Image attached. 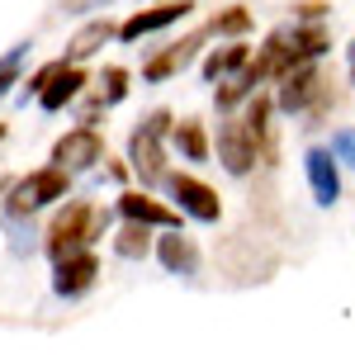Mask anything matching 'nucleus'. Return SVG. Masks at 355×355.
I'll return each instance as SVG.
<instances>
[{"label":"nucleus","instance_id":"nucleus-1","mask_svg":"<svg viewBox=\"0 0 355 355\" xmlns=\"http://www.w3.org/2000/svg\"><path fill=\"white\" fill-rule=\"evenodd\" d=\"M327 48H331V33H327L322 19H289V24L270 28L266 43L251 53V62H246L242 71L214 85V105H218L223 114L242 110L261 85L284 81L289 71H299V67H308V62H322Z\"/></svg>","mask_w":355,"mask_h":355},{"label":"nucleus","instance_id":"nucleus-2","mask_svg":"<svg viewBox=\"0 0 355 355\" xmlns=\"http://www.w3.org/2000/svg\"><path fill=\"white\" fill-rule=\"evenodd\" d=\"M270 114H275V95H251L246 110H232L218 123V162L227 175H251L256 162H266L275 147L270 137Z\"/></svg>","mask_w":355,"mask_h":355},{"label":"nucleus","instance_id":"nucleus-3","mask_svg":"<svg viewBox=\"0 0 355 355\" xmlns=\"http://www.w3.org/2000/svg\"><path fill=\"white\" fill-rule=\"evenodd\" d=\"M105 227H110V209H100L95 199H67L62 209H57V218L48 223V256L62 261V256H71V251H85V246H95L105 237Z\"/></svg>","mask_w":355,"mask_h":355},{"label":"nucleus","instance_id":"nucleus-4","mask_svg":"<svg viewBox=\"0 0 355 355\" xmlns=\"http://www.w3.org/2000/svg\"><path fill=\"white\" fill-rule=\"evenodd\" d=\"M175 128V119L171 110H152L142 123L133 128L128 137V166H133V175L142 180V190H152V185H166V137Z\"/></svg>","mask_w":355,"mask_h":355},{"label":"nucleus","instance_id":"nucleus-5","mask_svg":"<svg viewBox=\"0 0 355 355\" xmlns=\"http://www.w3.org/2000/svg\"><path fill=\"white\" fill-rule=\"evenodd\" d=\"M71 194V171H62V166H43V171H28L24 180L10 190L5 199V209H10V218H28V214H38V209H48L57 199H67Z\"/></svg>","mask_w":355,"mask_h":355},{"label":"nucleus","instance_id":"nucleus-6","mask_svg":"<svg viewBox=\"0 0 355 355\" xmlns=\"http://www.w3.org/2000/svg\"><path fill=\"white\" fill-rule=\"evenodd\" d=\"M322 100H327V76H322L318 62H308V67H299V71H289V76L279 81V90H275V110L289 114V119L313 114Z\"/></svg>","mask_w":355,"mask_h":355},{"label":"nucleus","instance_id":"nucleus-7","mask_svg":"<svg viewBox=\"0 0 355 355\" xmlns=\"http://www.w3.org/2000/svg\"><path fill=\"white\" fill-rule=\"evenodd\" d=\"M166 190L175 199V209L194 223H218L223 218V199L214 185H204L199 175H185V171H171L166 175Z\"/></svg>","mask_w":355,"mask_h":355},{"label":"nucleus","instance_id":"nucleus-8","mask_svg":"<svg viewBox=\"0 0 355 355\" xmlns=\"http://www.w3.org/2000/svg\"><path fill=\"white\" fill-rule=\"evenodd\" d=\"M204 38H209V24L194 28V33H185L180 43H166L157 57H147V62H142V81H152V85L175 81L185 67H194V57L204 53Z\"/></svg>","mask_w":355,"mask_h":355},{"label":"nucleus","instance_id":"nucleus-9","mask_svg":"<svg viewBox=\"0 0 355 355\" xmlns=\"http://www.w3.org/2000/svg\"><path fill=\"white\" fill-rule=\"evenodd\" d=\"M53 162L62 166V171H95V166L105 162V137H100V128L95 123H81V128H71L67 137H57L53 147Z\"/></svg>","mask_w":355,"mask_h":355},{"label":"nucleus","instance_id":"nucleus-10","mask_svg":"<svg viewBox=\"0 0 355 355\" xmlns=\"http://www.w3.org/2000/svg\"><path fill=\"white\" fill-rule=\"evenodd\" d=\"M303 175H308V190L318 209H331L341 199V162L331 147H308L303 152Z\"/></svg>","mask_w":355,"mask_h":355},{"label":"nucleus","instance_id":"nucleus-11","mask_svg":"<svg viewBox=\"0 0 355 355\" xmlns=\"http://www.w3.org/2000/svg\"><path fill=\"white\" fill-rule=\"evenodd\" d=\"M95 279H100V256L90 246L53 261V294H62V299H81L85 289H95Z\"/></svg>","mask_w":355,"mask_h":355},{"label":"nucleus","instance_id":"nucleus-12","mask_svg":"<svg viewBox=\"0 0 355 355\" xmlns=\"http://www.w3.org/2000/svg\"><path fill=\"white\" fill-rule=\"evenodd\" d=\"M190 0H166V5H152V10H137L128 15L123 24H119V43H137V38H147V33H162V28L180 24V19H190Z\"/></svg>","mask_w":355,"mask_h":355},{"label":"nucleus","instance_id":"nucleus-13","mask_svg":"<svg viewBox=\"0 0 355 355\" xmlns=\"http://www.w3.org/2000/svg\"><path fill=\"white\" fill-rule=\"evenodd\" d=\"M119 214H123V218L147 223V227H157V232L185 223V214H180L175 204H162L157 194H147V190H123V194H119Z\"/></svg>","mask_w":355,"mask_h":355},{"label":"nucleus","instance_id":"nucleus-14","mask_svg":"<svg viewBox=\"0 0 355 355\" xmlns=\"http://www.w3.org/2000/svg\"><path fill=\"white\" fill-rule=\"evenodd\" d=\"M157 261L166 266V275L194 279V275H199V246H194V237H185L180 227H166L162 237H157Z\"/></svg>","mask_w":355,"mask_h":355},{"label":"nucleus","instance_id":"nucleus-15","mask_svg":"<svg viewBox=\"0 0 355 355\" xmlns=\"http://www.w3.org/2000/svg\"><path fill=\"white\" fill-rule=\"evenodd\" d=\"M85 85H90V71H85L81 62H67L62 71H57L53 81L43 85V95H38V110L43 114H57V110H67L76 95H81Z\"/></svg>","mask_w":355,"mask_h":355},{"label":"nucleus","instance_id":"nucleus-16","mask_svg":"<svg viewBox=\"0 0 355 355\" xmlns=\"http://www.w3.org/2000/svg\"><path fill=\"white\" fill-rule=\"evenodd\" d=\"M246 62H251V48H246L242 38H232L227 48H209V57H204V81L209 85H218V81H227V76H237Z\"/></svg>","mask_w":355,"mask_h":355},{"label":"nucleus","instance_id":"nucleus-17","mask_svg":"<svg viewBox=\"0 0 355 355\" xmlns=\"http://www.w3.org/2000/svg\"><path fill=\"white\" fill-rule=\"evenodd\" d=\"M119 38V24H110V19H90V24L76 28V38L67 43V62H85V57H95L105 43H114Z\"/></svg>","mask_w":355,"mask_h":355},{"label":"nucleus","instance_id":"nucleus-18","mask_svg":"<svg viewBox=\"0 0 355 355\" xmlns=\"http://www.w3.org/2000/svg\"><path fill=\"white\" fill-rule=\"evenodd\" d=\"M152 232H157V227H147V223H137V218H123V227L114 232V251H119L123 261H142L147 251H157Z\"/></svg>","mask_w":355,"mask_h":355},{"label":"nucleus","instance_id":"nucleus-19","mask_svg":"<svg viewBox=\"0 0 355 355\" xmlns=\"http://www.w3.org/2000/svg\"><path fill=\"white\" fill-rule=\"evenodd\" d=\"M171 147H175L185 162H209V133H204L199 119H180V123L171 128Z\"/></svg>","mask_w":355,"mask_h":355},{"label":"nucleus","instance_id":"nucleus-20","mask_svg":"<svg viewBox=\"0 0 355 355\" xmlns=\"http://www.w3.org/2000/svg\"><path fill=\"white\" fill-rule=\"evenodd\" d=\"M128 67H105V76H100V95H95V105L85 114V123H95V114L100 110H114V105H123V95H128Z\"/></svg>","mask_w":355,"mask_h":355},{"label":"nucleus","instance_id":"nucleus-21","mask_svg":"<svg viewBox=\"0 0 355 355\" xmlns=\"http://www.w3.org/2000/svg\"><path fill=\"white\" fill-rule=\"evenodd\" d=\"M209 33H214V38H246V33H251V10H242V5L218 10V15L209 19Z\"/></svg>","mask_w":355,"mask_h":355},{"label":"nucleus","instance_id":"nucleus-22","mask_svg":"<svg viewBox=\"0 0 355 355\" xmlns=\"http://www.w3.org/2000/svg\"><path fill=\"white\" fill-rule=\"evenodd\" d=\"M24 57H28V43H19V48H10V53L0 57V95H10V85H19Z\"/></svg>","mask_w":355,"mask_h":355},{"label":"nucleus","instance_id":"nucleus-23","mask_svg":"<svg viewBox=\"0 0 355 355\" xmlns=\"http://www.w3.org/2000/svg\"><path fill=\"white\" fill-rule=\"evenodd\" d=\"M327 147L336 152V162H341V166H351V171H355V128H336Z\"/></svg>","mask_w":355,"mask_h":355},{"label":"nucleus","instance_id":"nucleus-24","mask_svg":"<svg viewBox=\"0 0 355 355\" xmlns=\"http://www.w3.org/2000/svg\"><path fill=\"white\" fill-rule=\"evenodd\" d=\"M62 67H67V57H57V62H48V67H38V76H33V81L24 85V100H28V95L38 100V95H43V85L53 81V76H57V71H62Z\"/></svg>","mask_w":355,"mask_h":355},{"label":"nucleus","instance_id":"nucleus-25","mask_svg":"<svg viewBox=\"0 0 355 355\" xmlns=\"http://www.w3.org/2000/svg\"><path fill=\"white\" fill-rule=\"evenodd\" d=\"M327 0H303V5H294V19H327Z\"/></svg>","mask_w":355,"mask_h":355},{"label":"nucleus","instance_id":"nucleus-26","mask_svg":"<svg viewBox=\"0 0 355 355\" xmlns=\"http://www.w3.org/2000/svg\"><path fill=\"white\" fill-rule=\"evenodd\" d=\"M346 76L355 81V38H351V48H346Z\"/></svg>","mask_w":355,"mask_h":355},{"label":"nucleus","instance_id":"nucleus-27","mask_svg":"<svg viewBox=\"0 0 355 355\" xmlns=\"http://www.w3.org/2000/svg\"><path fill=\"white\" fill-rule=\"evenodd\" d=\"M0 142H5V123H0Z\"/></svg>","mask_w":355,"mask_h":355},{"label":"nucleus","instance_id":"nucleus-28","mask_svg":"<svg viewBox=\"0 0 355 355\" xmlns=\"http://www.w3.org/2000/svg\"><path fill=\"white\" fill-rule=\"evenodd\" d=\"M0 185H5V180H0Z\"/></svg>","mask_w":355,"mask_h":355}]
</instances>
